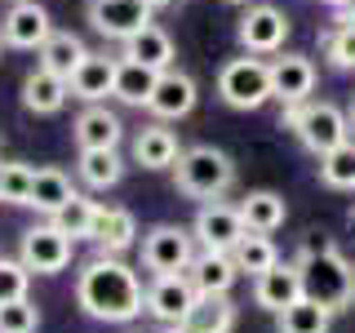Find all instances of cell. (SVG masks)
Listing matches in <instances>:
<instances>
[{
  "label": "cell",
  "mask_w": 355,
  "mask_h": 333,
  "mask_svg": "<svg viewBox=\"0 0 355 333\" xmlns=\"http://www.w3.org/2000/svg\"><path fill=\"white\" fill-rule=\"evenodd\" d=\"M76 302L94 320L129 325L147 311V293H142V280L133 275V266H125L116 253H98L94 262H85L80 280H76Z\"/></svg>",
  "instance_id": "obj_1"
},
{
  "label": "cell",
  "mask_w": 355,
  "mask_h": 333,
  "mask_svg": "<svg viewBox=\"0 0 355 333\" xmlns=\"http://www.w3.org/2000/svg\"><path fill=\"white\" fill-rule=\"evenodd\" d=\"M297 271H302V293L315 298L320 307H329L333 316L355 302V266L338 249L315 253V258H297Z\"/></svg>",
  "instance_id": "obj_2"
},
{
  "label": "cell",
  "mask_w": 355,
  "mask_h": 333,
  "mask_svg": "<svg viewBox=\"0 0 355 333\" xmlns=\"http://www.w3.org/2000/svg\"><path fill=\"white\" fill-rule=\"evenodd\" d=\"M173 173H178V191H187L196 200H218L231 182H236V164H231V155L218 151V147L178 151Z\"/></svg>",
  "instance_id": "obj_3"
},
{
  "label": "cell",
  "mask_w": 355,
  "mask_h": 333,
  "mask_svg": "<svg viewBox=\"0 0 355 333\" xmlns=\"http://www.w3.org/2000/svg\"><path fill=\"white\" fill-rule=\"evenodd\" d=\"M288 125L297 129V142L315 155H324V151H333L338 142H347V129H351V120H347V111L342 107H333V103H306L288 116Z\"/></svg>",
  "instance_id": "obj_4"
},
{
  "label": "cell",
  "mask_w": 355,
  "mask_h": 333,
  "mask_svg": "<svg viewBox=\"0 0 355 333\" xmlns=\"http://www.w3.org/2000/svg\"><path fill=\"white\" fill-rule=\"evenodd\" d=\"M218 94L236 111H258L271 98V67L262 58H231L218 71Z\"/></svg>",
  "instance_id": "obj_5"
},
{
  "label": "cell",
  "mask_w": 355,
  "mask_h": 333,
  "mask_svg": "<svg viewBox=\"0 0 355 333\" xmlns=\"http://www.w3.org/2000/svg\"><path fill=\"white\" fill-rule=\"evenodd\" d=\"M196 258V236L187 227H151L147 240H142V262H147V271L155 275H169V271H187Z\"/></svg>",
  "instance_id": "obj_6"
},
{
  "label": "cell",
  "mask_w": 355,
  "mask_h": 333,
  "mask_svg": "<svg viewBox=\"0 0 355 333\" xmlns=\"http://www.w3.org/2000/svg\"><path fill=\"white\" fill-rule=\"evenodd\" d=\"M89 22L107 40H129L151 22V5L147 0H89Z\"/></svg>",
  "instance_id": "obj_7"
},
{
  "label": "cell",
  "mask_w": 355,
  "mask_h": 333,
  "mask_svg": "<svg viewBox=\"0 0 355 333\" xmlns=\"http://www.w3.org/2000/svg\"><path fill=\"white\" fill-rule=\"evenodd\" d=\"M22 262L36 275H58L71 262V236H62L53 222H40L22 236Z\"/></svg>",
  "instance_id": "obj_8"
},
{
  "label": "cell",
  "mask_w": 355,
  "mask_h": 333,
  "mask_svg": "<svg viewBox=\"0 0 355 333\" xmlns=\"http://www.w3.org/2000/svg\"><path fill=\"white\" fill-rule=\"evenodd\" d=\"M196 302V284L187 271H169V275H155V284L147 289V316L155 325H178L187 316V307Z\"/></svg>",
  "instance_id": "obj_9"
},
{
  "label": "cell",
  "mask_w": 355,
  "mask_h": 333,
  "mask_svg": "<svg viewBox=\"0 0 355 333\" xmlns=\"http://www.w3.org/2000/svg\"><path fill=\"white\" fill-rule=\"evenodd\" d=\"M53 22H49V9L36 5V0H18V5H9L5 22H0V40L14 44V49H40L44 40H49Z\"/></svg>",
  "instance_id": "obj_10"
},
{
  "label": "cell",
  "mask_w": 355,
  "mask_h": 333,
  "mask_svg": "<svg viewBox=\"0 0 355 333\" xmlns=\"http://www.w3.org/2000/svg\"><path fill=\"white\" fill-rule=\"evenodd\" d=\"M288 36V18L284 9L275 5H253L249 14L240 18V44L249 53H280Z\"/></svg>",
  "instance_id": "obj_11"
},
{
  "label": "cell",
  "mask_w": 355,
  "mask_h": 333,
  "mask_svg": "<svg viewBox=\"0 0 355 333\" xmlns=\"http://www.w3.org/2000/svg\"><path fill=\"white\" fill-rule=\"evenodd\" d=\"M191 236H196L200 244H205V249H222V253H231V249H236V240L244 236L240 209L209 200V205L196 214V222H191Z\"/></svg>",
  "instance_id": "obj_12"
},
{
  "label": "cell",
  "mask_w": 355,
  "mask_h": 333,
  "mask_svg": "<svg viewBox=\"0 0 355 333\" xmlns=\"http://www.w3.org/2000/svg\"><path fill=\"white\" fill-rule=\"evenodd\" d=\"M315 89V62L302 53H284L271 62V98H280L284 107H302Z\"/></svg>",
  "instance_id": "obj_13"
},
{
  "label": "cell",
  "mask_w": 355,
  "mask_h": 333,
  "mask_svg": "<svg viewBox=\"0 0 355 333\" xmlns=\"http://www.w3.org/2000/svg\"><path fill=\"white\" fill-rule=\"evenodd\" d=\"M196 98H200L196 80L187 71H178V67H169V71H160V80H155V94H151L147 111L160 116V120H182V116L196 111Z\"/></svg>",
  "instance_id": "obj_14"
},
{
  "label": "cell",
  "mask_w": 355,
  "mask_h": 333,
  "mask_svg": "<svg viewBox=\"0 0 355 333\" xmlns=\"http://www.w3.org/2000/svg\"><path fill=\"white\" fill-rule=\"evenodd\" d=\"M297 298H302V271H297V262L293 266L275 262L271 271L253 275V302L262 311H271V316H280V311L293 307Z\"/></svg>",
  "instance_id": "obj_15"
},
{
  "label": "cell",
  "mask_w": 355,
  "mask_h": 333,
  "mask_svg": "<svg viewBox=\"0 0 355 333\" xmlns=\"http://www.w3.org/2000/svg\"><path fill=\"white\" fill-rule=\"evenodd\" d=\"M236 329V307L227 293H196L187 316L173 325V333H231Z\"/></svg>",
  "instance_id": "obj_16"
},
{
  "label": "cell",
  "mask_w": 355,
  "mask_h": 333,
  "mask_svg": "<svg viewBox=\"0 0 355 333\" xmlns=\"http://www.w3.org/2000/svg\"><path fill=\"white\" fill-rule=\"evenodd\" d=\"M116 58H107V53H85L80 67L71 71V94L80 98V103H107L111 94H116Z\"/></svg>",
  "instance_id": "obj_17"
},
{
  "label": "cell",
  "mask_w": 355,
  "mask_h": 333,
  "mask_svg": "<svg viewBox=\"0 0 355 333\" xmlns=\"http://www.w3.org/2000/svg\"><path fill=\"white\" fill-rule=\"evenodd\" d=\"M133 236H138V222H133L129 209H107V205H94V222H89V236L103 253H125Z\"/></svg>",
  "instance_id": "obj_18"
},
{
  "label": "cell",
  "mask_w": 355,
  "mask_h": 333,
  "mask_svg": "<svg viewBox=\"0 0 355 333\" xmlns=\"http://www.w3.org/2000/svg\"><path fill=\"white\" fill-rule=\"evenodd\" d=\"M76 147L89 151V147H120V133H125V125H120L116 111H107V103H89L80 116H76Z\"/></svg>",
  "instance_id": "obj_19"
},
{
  "label": "cell",
  "mask_w": 355,
  "mask_h": 333,
  "mask_svg": "<svg viewBox=\"0 0 355 333\" xmlns=\"http://www.w3.org/2000/svg\"><path fill=\"white\" fill-rule=\"evenodd\" d=\"M187 275H191L196 293H231V284H236V262H231V253L222 249H205L196 253L191 266H187Z\"/></svg>",
  "instance_id": "obj_20"
},
{
  "label": "cell",
  "mask_w": 355,
  "mask_h": 333,
  "mask_svg": "<svg viewBox=\"0 0 355 333\" xmlns=\"http://www.w3.org/2000/svg\"><path fill=\"white\" fill-rule=\"evenodd\" d=\"M125 58L151 67V71H169L173 67V40L164 27H155V22H147L142 31H133V36L125 40Z\"/></svg>",
  "instance_id": "obj_21"
},
{
  "label": "cell",
  "mask_w": 355,
  "mask_h": 333,
  "mask_svg": "<svg viewBox=\"0 0 355 333\" xmlns=\"http://www.w3.org/2000/svg\"><path fill=\"white\" fill-rule=\"evenodd\" d=\"M67 94H71V85H67L62 76L44 71V67H36V71L22 80V107L36 111V116H53V111H62Z\"/></svg>",
  "instance_id": "obj_22"
},
{
  "label": "cell",
  "mask_w": 355,
  "mask_h": 333,
  "mask_svg": "<svg viewBox=\"0 0 355 333\" xmlns=\"http://www.w3.org/2000/svg\"><path fill=\"white\" fill-rule=\"evenodd\" d=\"M284 218H288V205H284V196H275V191H249L240 200L244 231H262V236H271V231L284 227Z\"/></svg>",
  "instance_id": "obj_23"
},
{
  "label": "cell",
  "mask_w": 355,
  "mask_h": 333,
  "mask_svg": "<svg viewBox=\"0 0 355 333\" xmlns=\"http://www.w3.org/2000/svg\"><path fill=\"white\" fill-rule=\"evenodd\" d=\"M40 62L36 67H44V71H53V76H62V80H71V71L80 67V58H85V40L80 36H71V31H49V40L40 44Z\"/></svg>",
  "instance_id": "obj_24"
},
{
  "label": "cell",
  "mask_w": 355,
  "mask_h": 333,
  "mask_svg": "<svg viewBox=\"0 0 355 333\" xmlns=\"http://www.w3.org/2000/svg\"><path fill=\"white\" fill-rule=\"evenodd\" d=\"M178 138H173V129H164V125H151V129H142L138 138H133V160L142 164V169H173V160H178Z\"/></svg>",
  "instance_id": "obj_25"
},
{
  "label": "cell",
  "mask_w": 355,
  "mask_h": 333,
  "mask_svg": "<svg viewBox=\"0 0 355 333\" xmlns=\"http://www.w3.org/2000/svg\"><path fill=\"white\" fill-rule=\"evenodd\" d=\"M155 80H160V71H151V67H142L133 58H120V67H116V94H111V98H120L125 107H147L151 94H155Z\"/></svg>",
  "instance_id": "obj_26"
},
{
  "label": "cell",
  "mask_w": 355,
  "mask_h": 333,
  "mask_svg": "<svg viewBox=\"0 0 355 333\" xmlns=\"http://www.w3.org/2000/svg\"><path fill=\"white\" fill-rule=\"evenodd\" d=\"M71 196H76V187H71V178H67L62 169H36V178H31V196H27V209H40L44 218H53Z\"/></svg>",
  "instance_id": "obj_27"
},
{
  "label": "cell",
  "mask_w": 355,
  "mask_h": 333,
  "mask_svg": "<svg viewBox=\"0 0 355 333\" xmlns=\"http://www.w3.org/2000/svg\"><path fill=\"white\" fill-rule=\"evenodd\" d=\"M231 262H236L240 275H262L271 271L275 262H280V253H275L271 236H262V231H244L236 240V249H231Z\"/></svg>",
  "instance_id": "obj_28"
},
{
  "label": "cell",
  "mask_w": 355,
  "mask_h": 333,
  "mask_svg": "<svg viewBox=\"0 0 355 333\" xmlns=\"http://www.w3.org/2000/svg\"><path fill=\"white\" fill-rule=\"evenodd\" d=\"M80 178L94 191H107V187H116L125 178V160H120L116 147H89L80 151Z\"/></svg>",
  "instance_id": "obj_29"
},
{
  "label": "cell",
  "mask_w": 355,
  "mask_h": 333,
  "mask_svg": "<svg viewBox=\"0 0 355 333\" xmlns=\"http://www.w3.org/2000/svg\"><path fill=\"white\" fill-rule=\"evenodd\" d=\"M329 325H333V311L320 307L315 298H306V293L275 316V329L280 333H329Z\"/></svg>",
  "instance_id": "obj_30"
},
{
  "label": "cell",
  "mask_w": 355,
  "mask_h": 333,
  "mask_svg": "<svg viewBox=\"0 0 355 333\" xmlns=\"http://www.w3.org/2000/svg\"><path fill=\"white\" fill-rule=\"evenodd\" d=\"M320 178L333 191H355V142L351 138L320 155Z\"/></svg>",
  "instance_id": "obj_31"
},
{
  "label": "cell",
  "mask_w": 355,
  "mask_h": 333,
  "mask_svg": "<svg viewBox=\"0 0 355 333\" xmlns=\"http://www.w3.org/2000/svg\"><path fill=\"white\" fill-rule=\"evenodd\" d=\"M49 222L62 231V236H71V240H76V236H89V222H94V200H85L80 191H76Z\"/></svg>",
  "instance_id": "obj_32"
},
{
  "label": "cell",
  "mask_w": 355,
  "mask_h": 333,
  "mask_svg": "<svg viewBox=\"0 0 355 333\" xmlns=\"http://www.w3.org/2000/svg\"><path fill=\"white\" fill-rule=\"evenodd\" d=\"M31 178H36V169H31V164H22V160L0 164V200H5V205H27Z\"/></svg>",
  "instance_id": "obj_33"
},
{
  "label": "cell",
  "mask_w": 355,
  "mask_h": 333,
  "mask_svg": "<svg viewBox=\"0 0 355 333\" xmlns=\"http://www.w3.org/2000/svg\"><path fill=\"white\" fill-rule=\"evenodd\" d=\"M40 311L31 298H14V302H0V333H36Z\"/></svg>",
  "instance_id": "obj_34"
},
{
  "label": "cell",
  "mask_w": 355,
  "mask_h": 333,
  "mask_svg": "<svg viewBox=\"0 0 355 333\" xmlns=\"http://www.w3.org/2000/svg\"><path fill=\"white\" fill-rule=\"evenodd\" d=\"M27 284H31V271L27 262H9L0 258V302H14V298H27Z\"/></svg>",
  "instance_id": "obj_35"
},
{
  "label": "cell",
  "mask_w": 355,
  "mask_h": 333,
  "mask_svg": "<svg viewBox=\"0 0 355 333\" xmlns=\"http://www.w3.org/2000/svg\"><path fill=\"white\" fill-rule=\"evenodd\" d=\"M324 53L333 67H342V71H355V22H347V27H338L333 36L324 40Z\"/></svg>",
  "instance_id": "obj_36"
},
{
  "label": "cell",
  "mask_w": 355,
  "mask_h": 333,
  "mask_svg": "<svg viewBox=\"0 0 355 333\" xmlns=\"http://www.w3.org/2000/svg\"><path fill=\"white\" fill-rule=\"evenodd\" d=\"M329 249H338L333 236H324V231H311V236L302 240V253H297V258H315V253H329Z\"/></svg>",
  "instance_id": "obj_37"
},
{
  "label": "cell",
  "mask_w": 355,
  "mask_h": 333,
  "mask_svg": "<svg viewBox=\"0 0 355 333\" xmlns=\"http://www.w3.org/2000/svg\"><path fill=\"white\" fill-rule=\"evenodd\" d=\"M147 5H151V9H160V5H173V0H147Z\"/></svg>",
  "instance_id": "obj_38"
},
{
  "label": "cell",
  "mask_w": 355,
  "mask_h": 333,
  "mask_svg": "<svg viewBox=\"0 0 355 333\" xmlns=\"http://www.w3.org/2000/svg\"><path fill=\"white\" fill-rule=\"evenodd\" d=\"M347 120H351V125H355V103H351V116H347Z\"/></svg>",
  "instance_id": "obj_39"
},
{
  "label": "cell",
  "mask_w": 355,
  "mask_h": 333,
  "mask_svg": "<svg viewBox=\"0 0 355 333\" xmlns=\"http://www.w3.org/2000/svg\"><path fill=\"white\" fill-rule=\"evenodd\" d=\"M227 5H249V0H227Z\"/></svg>",
  "instance_id": "obj_40"
},
{
  "label": "cell",
  "mask_w": 355,
  "mask_h": 333,
  "mask_svg": "<svg viewBox=\"0 0 355 333\" xmlns=\"http://www.w3.org/2000/svg\"><path fill=\"white\" fill-rule=\"evenodd\" d=\"M5 5H18V0H5Z\"/></svg>",
  "instance_id": "obj_41"
},
{
  "label": "cell",
  "mask_w": 355,
  "mask_h": 333,
  "mask_svg": "<svg viewBox=\"0 0 355 333\" xmlns=\"http://www.w3.org/2000/svg\"><path fill=\"white\" fill-rule=\"evenodd\" d=\"M351 222H355V209H351Z\"/></svg>",
  "instance_id": "obj_42"
},
{
  "label": "cell",
  "mask_w": 355,
  "mask_h": 333,
  "mask_svg": "<svg viewBox=\"0 0 355 333\" xmlns=\"http://www.w3.org/2000/svg\"><path fill=\"white\" fill-rule=\"evenodd\" d=\"M0 44H5V40H0Z\"/></svg>",
  "instance_id": "obj_43"
}]
</instances>
